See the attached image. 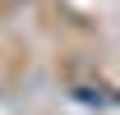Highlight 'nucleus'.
Here are the masks:
<instances>
[]
</instances>
